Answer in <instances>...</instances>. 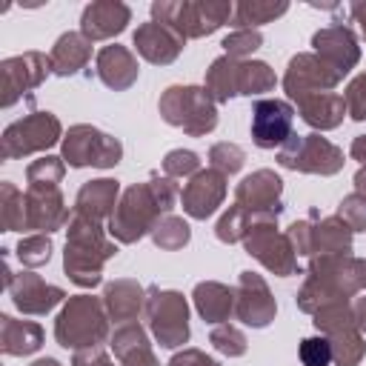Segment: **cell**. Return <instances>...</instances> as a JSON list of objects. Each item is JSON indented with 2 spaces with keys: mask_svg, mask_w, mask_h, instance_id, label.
<instances>
[{
  "mask_svg": "<svg viewBox=\"0 0 366 366\" xmlns=\"http://www.w3.org/2000/svg\"><path fill=\"white\" fill-rule=\"evenodd\" d=\"M172 197H174L172 180H152L149 186L129 189L117 214L112 217V234L120 237L123 243L137 240L152 226V217L172 206Z\"/></svg>",
  "mask_w": 366,
  "mask_h": 366,
  "instance_id": "1",
  "label": "cell"
},
{
  "mask_svg": "<svg viewBox=\"0 0 366 366\" xmlns=\"http://www.w3.org/2000/svg\"><path fill=\"white\" fill-rule=\"evenodd\" d=\"M114 252L112 243L103 240L97 220L77 214L69 229V243H66V272L71 274L74 283L80 286H94L100 280V263Z\"/></svg>",
  "mask_w": 366,
  "mask_h": 366,
  "instance_id": "2",
  "label": "cell"
},
{
  "mask_svg": "<svg viewBox=\"0 0 366 366\" xmlns=\"http://www.w3.org/2000/svg\"><path fill=\"white\" fill-rule=\"evenodd\" d=\"M232 3H154V23L174 29L183 40L214 31L232 17Z\"/></svg>",
  "mask_w": 366,
  "mask_h": 366,
  "instance_id": "3",
  "label": "cell"
},
{
  "mask_svg": "<svg viewBox=\"0 0 366 366\" xmlns=\"http://www.w3.org/2000/svg\"><path fill=\"white\" fill-rule=\"evenodd\" d=\"M54 335L60 340V346H94L103 335H106V320H103V312L97 306L94 297H71L69 306L60 312L57 317V326H54Z\"/></svg>",
  "mask_w": 366,
  "mask_h": 366,
  "instance_id": "4",
  "label": "cell"
},
{
  "mask_svg": "<svg viewBox=\"0 0 366 366\" xmlns=\"http://www.w3.org/2000/svg\"><path fill=\"white\" fill-rule=\"evenodd\" d=\"M160 112L169 123L183 126L192 134L214 129V120H217L209 94L194 86H172L160 100Z\"/></svg>",
  "mask_w": 366,
  "mask_h": 366,
  "instance_id": "5",
  "label": "cell"
},
{
  "mask_svg": "<svg viewBox=\"0 0 366 366\" xmlns=\"http://www.w3.org/2000/svg\"><path fill=\"white\" fill-rule=\"evenodd\" d=\"M60 123L49 112H34L17 123H11L3 134V157H23L29 152L46 149L57 140Z\"/></svg>",
  "mask_w": 366,
  "mask_h": 366,
  "instance_id": "6",
  "label": "cell"
},
{
  "mask_svg": "<svg viewBox=\"0 0 366 366\" xmlns=\"http://www.w3.org/2000/svg\"><path fill=\"white\" fill-rule=\"evenodd\" d=\"M283 166L289 169H300V172H320V174H332L343 166V154L340 149H335L329 140L317 137V134H306V137H292L286 140V146L280 149L277 157Z\"/></svg>",
  "mask_w": 366,
  "mask_h": 366,
  "instance_id": "7",
  "label": "cell"
},
{
  "mask_svg": "<svg viewBox=\"0 0 366 366\" xmlns=\"http://www.w3.org/2000/svg\"><path fill=\"white\" fill-rule=\"evenodd\" d=\"M63 154L71 166H112L120 160V143L92 126H74L63 143Z\"/></svg>",
  "mask_w": 366,
  "mask_h": 366,
  "instance_id": "8",
  "label": "cell"
},
{
  "mask_svg": "<svg viewBox=\"0 0 366 366\" xmlns=\"http://www.w3.org/2000/svg\"><path fill=\"white\" fill-rule=\"evenodd\" d=\"M337 77H340V71L332 69L323 57H315V54H297V57H292L283 83H286L289 97H295V100H306V97L323 94V89H332V86L337 83Z\"/></svg>",
  "mask_w": 366,
  "mask_h": 366,
  "instance_id": "9",
  "label": "cell"
},
{
  "mask_svg": "<svg viewBox=\"0 0 366 366\" xmlns=\"http://www.w3.org/2000/svg\"><path fill=\"white\" fill-rule=\"evenodd\" d=\"M149 317H152V329L163 346H180L189 337L186 303L177 292H152Z\"/></svg>",
  "mask_w": 366,
  "mask_h": 366,
  "instance_id": "10",
  "label": "cell"
},
{
  "mask_svg": "<svg viewBox=\"0 0 366 366\" xmlns=\"http://www.w3.org/2000/svg\"><path fill=\"white\" fill-rule=\"evenodd\" d=\"M49 69H51V63H49L43 54H37V51L17 54V57L3 60V66H0V77H3V106H11V103L20 97V92L37 86V83L46 77Z\"/></svg>",
  "mask_w": 366,
  "mask_h": 366,
  "instance_id": "11",
  "label": "cell"
},
{
  "mask_svg": "<svg viewBox=\"0 0 366 366\" xmlns=\"http://www.w3.org/2000/svg\"><path fill=\"white\" fill-rule=\"evenodd\" d=\"M292 129V106L283 100H260L254 103V117H252V137L257 146L272 149L286 143Z\"/></svg>",
  "mask_w": 366,
  "mask_h": 366,
  "instance_id": "12",
  "label": "cell"
},
{
  "mask_svg": "<svg viewBox=\"0 0 366 366\" xmlns=\"http://www.w3.org/2000/svg\"><path fill=\"white\" fill-rule=\"evenodd\" d=\"M246 249H249V254L260 257L277 274H292L295 272V257H292L289 240L280 237V234H274L272 226H266V223H260V226L252 229V237L246 240Z\"/></svg>",
  "mask_w": 366,
  "mask_h": 366,
  "instance_id": "13",
  "label": "cell"
},
{
  "mask_svg": "<svg viewBox=\"0 0 366 366\" xmlns=\"http://www.w3.org/2000/svg\"><path fill=\"white\" fill-rule=\"evenodd\" d=\"M134 46L152 63H172L183 49V37L174 29L149 20L134 31Z\"/></svg>",
  "mask_w": 366,
  "mask_h": 366,
  "instance_id": "14",
  "label": "cell"
},
{
  "mask_svg": "<svg viewBox=\"0 0 366 366\" xmlns=\"http://www.w3.org/2000/svg\"><path fill=\"white\" fill-rule=\"evenodd\" d=\"M63 220H66V209L57 186H31L26 194V226L51 232Z\"/></svg>",
  "mask_w": 366,
  "mask_h": 366,
  "instance_id": "15",
  "label": "cell"
},
{
  "mask_svg": "<svg viewBox=\"0 0 366 366\" xmlns=\"http://www.w3.org/2000/svg\"><path fill=\"white\" fill-rule=\"evenodd\" d=\"M6 283L11 289V297L17 303L20 312H31V315H43L49 312L60 297H63V289L57 286H46L37 274H20V277H11V272H6Z\"/></svg>",
  "mask_w": 366,
  "mask_h": 366,
  "instance_id": "16",
  "label": "cell"
},
{
  "mask_svg": "<svg viewBox=\"0 0 366 366\" xmlns=\"http://www.w3.org/2000/svg\"><path fill=\"white\" fill-rule=\"evenodd\" d=\"M132 11L129 6L123 3H114V0H106V3H92L83 9V20H80V29H83V37L89 40H103V37H112L117 31L126 29Z\"/></svg>",
  "mask_w": 366,
  "mask_h": 366,
  "instance_id": "17",
  "label": "cell"
},
{
  "mask_svg": "<svg viewBox=\"0 0 366 366\" xmlns=\"http://www.w3.org/2000/svg\"><path fill=\"white\" fill-rule=\"evenodd\" d=\"M237 295H240V297H237V315H240L243 323H249V326H266V323L272 320L274 303H272V297H269L266 283H263L257 274L243 272V277H240V292H237Z\"/></svg>",
  "mask_w": 366,
  "mask_h": 366,
  "instance_id": "18",
  "label": "cell"
},
{
  "mask_svg": "<svg viewBox=\"0 0 366 366\" xmlns=\"http://www.w3.org/2000/svg\"><path fill=\"white\" fill-rule=\"evenodd\" d=\"M223 194H226L223 174L220 172H200L192 177V183L183 192V209L192 217H209L217 209V203L223 200Z\"/></svg>",
  "mask_w": 366,
  "mask_h": 366,
  "instance_id": "19",
  "label": "cell"
},
{
  "mask_svg": "<svg viewBox=\"0 0 366 366\" xmlns=\"http://www.w3.org/2000/svg\"><path fill=\"white\" fill-rule=\"evenodd\" d=\"M315 49L320 51V57L337 69L340 74L349 71V66L357 63V46H355V34L346 29V26H329V29H320L315 34Z\"/></svg>",
  "mask_w": 366,
  "mask_h": 366,
  "instance_id": "20",
  "label": "cell"
},
{
  "mask_svg": "<svg viewBox=\"0 0 366 366\" xmlns=\"http://www.w3.org/2000/svg\"><path fill=\"white\" fill-rule=\"evenodd\" d=\"M97 74L112 89H126L137 77V63L129 49L123 46H106L97 54Z\"/></svg>",
  "mask_w": 366,
  "mask_h": 366,
  "instance_id": "21",
  "label": "cell"
},
{
  "mask_svg": "<svg viewBox=\"0 0 366 366\" xmlns=\"http://www.w3.org/2000/svg\"><path fill=\"white\" fill-rule=\"evenodd\" d=\"M89 57H92V40L83 37V34H77V31H69V34H63L57 40L49 63H51V71L54 74L69 77V74H77L89 63Z\"/></svg>",
  "mask_w": 366,
  "mask_h": 366,
  "instance_id": "22",
  "label": "cell"
},
{
  "mask_svg": "<svg viewBox=\"0 0 366 366\" xmlns=\"http://www.w3.org/2000/svg\"><path fill=\"white\" fill-rule=\"evenodd\" d=\"M277 194H280V177L272 172H254L252 177H246L237 186V206L252 209V212H263L272 203L277 206Z\"/></svg>",
  "mask_w": 366,
  "mask_h": 366,
  "instance_id": "23",
  "label": "cell"
},
{
  "mask_svg": "<svg viewBox=\"0 0 366 366\" xmlns=\"http://www.w3.org/2000/svg\"><path fill=\"white\" fill-rule=\"evenodd\" d=\"M114 197H117L114 180H92L77 194V214L97 220V217L109 214V209L114 206Z\"/></svg>",
  "mask_w": 366,
  "mask_h": 366,
  "instance_id": "24",
  "label": "cell"
},
{
  "mask_svg": "<svg viewBox=\"0 0 366 366\" xmlns=\"http://www.w3.org/2000/svg\"><path fill=\"white\" fill-rule=\"evenodd\" d=\"M3 323V352L6 355H26V352H34L43 340V332L37 323H29V320H14L9 315L0 317Z\"/></svg>",
  "mask_w": 366,
  "mask_h": 366,
  "instance_id": "25",
  "label": "cell"
},
{
  "mask_svg": "<svg viewBox=\"0 0 366 366\" xmlns=\"http://www.w3.org/2000/svg\"><path fill=\"white\" fill-rule=\"evenodd\" d=\"M300 109H303V120L312 123V126H320V129H332L340 123L343 112H346V100H340L337 94H315V97H306L300 100Z\"/></svg>",
  "mask_w": 366,
  "mask_h": 366,
  "instance_id": "26",
  "label": "cell"
},
{
  "mask_svg": "<svg viewBox=\"0 0 366 366\" xmlns=\"http://www.w3.org/2000/svg\"><path fill=\"white\" fill-rule=\"evenodd\" d=\"M114 352L120 355L123 366H154V357L146 346V335L140 332V326H123L114 335Z\"/></svg>",
  "mask_w": 366,
  "mask_h": 366,
  "instance_id": "27",
  "label": "cell"
},
{
  "mask_svg": "<svg viewBox=\"0 0 366 366\" xmlns=\"http://www.w3.org/2000/svg\"><path fill=\"white\" fill-rule=\"evenodd\" d=\"M140 286L132 283V280H117L106 289V306L112 312L114 320H129L137 315L140 309Z\"/></svg>",
  "mask_w": 366,
  "mask_h": 366,
  "instance_id": "28",
  "label": "cell"
},
{
  "mask_svg": "<svg viewBox=\"0 0 366 366\" xmlns=\"http://www.w3.org/2000/svg\"><path fill=\"white\" fill-rule=\"evenodd\" d=\"M274 86V74L266 63H243L234 60V92L237 94H257Z\"/></svg>",
  "mask_w": 366,
  "mask_h": 366,
  "instance_id": "29",
  "label": "cell"
},
{
  "mask_svg": "<svg viewBox=\"0 0 366 366\" xmlns=\"http://www.w3.org/2000/svg\"><path fill=\"white\" fill-rule=\"evenodd\" d=\"M194 300H197V309L206 320H223L229 312H232V292L217 286V283H200L194 289Z\"/></svg>",
  "mask_w": 366,
  "mask_h": 366,
  "instance_id": "30",
  "label": "cell"
},
{
  "mask_svg": "<svg viewBox=\"0 0 366 366\" xmlns=\"http://www.w3.org/2000/svg\"><path fill=\"white\" fill-rule=\"evenodd\" d=\"M289 6L286 3H240L234 9V26L237 29H252L260 23H269L274 17H280Z\"/></svg>",
  "mask_w": 366,
  "mask_h": 366,
  "instance_id": "31",
  "label": "cell"
},
{
  "mask_svg": "<svg viewBox=\"0 0 366 366\" xmlns=\"http://www.w3.org/2000/svg\"><path fill=\"white\" fill-rule=\"evenodd\" d=\"M332 357L340 363V366H355L357 360H360V355H363V343H360V335L352 329V326H346V329H340V332H332Z\"/></svg>",
  "mask_w": 366,
  "mask_h": 366,
  "instance_id": "32",
  "label": "cell"
},
{
  "mask_svg": "<svg viewBox=\"0 0 366 366\" xmlns=\"http://www.w3.org/2000/svg\"><path fill=\"white\" fill-rule=\"evenodd\" d=\"M3 203H6L3 206V226L6 229H17V232L29 229L26 226V200L11 183H3Z\"/></svg>",
  "mask_w": 366,
  "mask_h": 366,
  "instance_id": "33",
  "label": "cell"
},
{
  "mask_svg": "<svg viewBox=\"0 0 366 366\" xmlns=\"http://www.w3.org/2000/svg\"><path fill=\"white\" fill-rule=\"evenodd\" d=\"M152 234H154V243H157V246H163V249H177V246H183V243L189 240V226H186L183 220H177V217H166L163 223H157V226L152 229Z\"/></svg>",
  "mask_w": 366,
  "mask_h": 366,
  "instance_id": "34",
  "label": "cell"
},
{
  "mask_svg": "<svg viewBox=\"0 0 366 366\" xmlns=\"http://www.w3.org/2000/svg\"><path fill=\"white\" fill-rule=\"evenodd\" d=\"M257 46H260V31H254V29H237V31H232V34L223 40L226 54L234 57V60H240L243 54L254 51Z\"/></svg>",
  "mask_w": 366,
  "mask_h": 366,
  "instance_id": "35",
  "label": "cell"
},
{
  "mask_svg": "<svg viewBox=\"0 0 366 366\" xmlns=\"http://www.w3.org/2000/svg\"><path fill=\"white\" fill-rule=\"evenodd\" d=\"M49 254H51V243H49V237H43V234L26 237V240H20V246H17V257H20L26 266H40V263L49 260Z\"/></svg>",
  "mask_w": 366,
  "mask_h": 366,
  "instance_id": "36",
  "label": "cell"
},
{
  "mask_svg": "<svg viewBox=\"0 0 366 366\" xmlns=\"http://www.w3.org/2000/svg\"><path fill=\"white\" fill-rule=\"evenodd\" d=\"M63 177V163L57 157H43L29 166V183L31 186H54Z\"/></svg>",
  "mask_w": 366,
  "mask_h": 366,
  "instance_id": "37",
  "label": "cell"
},
{
  "mask_svg": "<svg viewBox=\"0 0 366 366\" xmlns=\"http://www.w3.org/2000/svg\"><path fill=\"white\" fill-rule=\"evenodd\" d=\"M209 157H212V163H214L220 172H229V174L243 166V149L234 146V143H217Z\"/></svg>",
  "mask_w": 366,
  "mask_h": 366,
  "instance_id": "38",
  "label": "cell"
},
{
  "mask_svg": "<svg viewBox=\"0 0 366 366\" xmlns=\"http://www.w3.org/2000/svg\"><path fill=\"white\" fill-rule=\"evenodd\" d=\"M300 360L306 366H326L332 360V343L326 337H309V340H303Z\"/></svg>",
  "mask_w": 366,
  "mask_h": 366,
  "instance_id": "39",
  "label": "cell"
},
{
  "mask_svg": "<svg viewBox=\"0 0 366 366\" xmlns=\"http://www.w3.org/2000/svg\"><path fill=\"white\" fill-rule=\"evenodd\" d=\"M212 343H214V349H220V352H226V355H240V352L246 349L243 335H240L237 329H232V326L214 329V332H212Z\"/></svg>",
  "mask_w": 366,
  "mask_h": 366,
  "instance_id": "40",
  "label": "cell"
},
{
  "mask_svg": "<svg viewBox=\"0 0 366 366\" xmlns=\"http://www.w3.org/2000/svg\"><path fill=\"white\" fill-rule=\"evenodd\" d=\"M340 217L349 229H366V200L360 194H352L340 203Z\"/></svg>",
  "mask_w": 366,
  "mask_h": 366,
  "instance_id": "41",
  "label": "cell"
},
{
  "mask_svg": "<svg viewBox=\"0 0 366 366\" xmlns=\"http://www.w3.org/2000/svg\"><path fill=\"white\" fill-rule=\"evenodd\" d=\"M346 109H349V114L355 120H363L366 117V74H360L349 86V92H346Z\"/></svg>",
  "mask_w": 366,
  "mask_h": 366,
  "instance_id": "42",
  "label": "cell"
},
{
  "mask_svg": "<svg viewBox=\"0 0 366 366\" xmlns=\"http://www.w3.org/2000/svg\"><path fill=\"white\" fill-rule=\"evenodd\" d=\"M163 166H166L169 174L180 177V174H189V172L197 169V154H194V152H172Z\"/></svg>",
  "mask_w": 366,
  "mask_h": 366,
  "instance_id": "43",
  "label": "cell"
},
{
  "mask_svg": "<svg viewBox=\"0 0 366 366\" xmlns=\"http://www.w3.org/2000/svg\"><path fill=\"white\" fill-rule=\"evenodd\" d=\"M74 366H112V363H109V357L100 349H92L89 346V352L74 355Z\"/></svg>",
  "mask_w": 366,
  "mask_h": 366,
  "instance_id": "44",
  "label": "cell"
},
{
  "mask_svg": "<svg viewBox=\"0 0 366 366\" xmlns=\"http://www.w3.org/2000/svg\"><path fill=\"white\" fill-rule=\"evenodd\" d=\"M172 366H217V363L209 360V357H203L200 352H186V355H177L172 360Z\"/></svg>",
  "mask_w": 366,
  "mask_h": 366,
  "instance_id": "45",
  "label": "cell"
},
{
  "mask_svg": "<svg viewBox=\"0 0 366 366\" xmlns=\"http://www.w3.org/2000/svg\"><path fill=\"white\" fill-rule=\"evenodd\" d=\"M352 14L357 17V23H360V29H363V37H366V3H355V6H352Z\"/></svg>",
  "mask_w": 366,
  "mask_h": 366,
  "instance_id": "46",
  "label": "cell"
},
{
  "mask_svg": "<svg viewBox=\"0 0 366 366\" xmlns=\"http://www.w3.org/2000/svg\"><path fill=\"white\" fill-rule=\"evenodd\" d=\"M352 154H355L360 163H366V137H357V140H355V146H352Z\"/></svg>",
  "mask_w": 366,
  "mask_h": 366,
  "instance_id": "47",
  "label": "cell"
},
{
  "mask_svg": "<svg viewBox=\"0 0 366 366\" xmlns=\"http://www.w3.org/2000/svg\"><path fill=\"white\" fill-rule=\"evenodd\" d=\"M355 183H357V194H360V197L366 200V169H360V172H357Z\"/></svg>",
  "mask_w": 366,
  "mask_h": 366,
  "instance_id": "48",
  "label": "cell"
},
{
  "mask_svg": "<svg viewBox=\"0 0 366 366\" xmlns=\"http://www.w3.org/2000/svg\"><path fill=\"white\" fill-rule=\"evenodd\" d=\"M355 309H357V323H360V326L366 329V297H360Z\"/></svg>",
  "mask_w": 366,
  "mask_h": 366,
  "instance_id": "49",
  "label": "cell"
},
{
  "mask_svg": "<svg viewBox=\"0 0 366 366\" xmlns=\"http://www.w3.org/2000/svg\"><path fill=\"white\" fill-rule=\"evenodd\" d=\"M31 366H60L57 360H37V363H31Z\"/></svg>",
  "mask_w": 366,
  "mask_h": 366,
  "instance_id": "50",
  "label": "cell"
},
{
  "mask_svg": "<svg viewBox=\"0 0 366 366\" xmlns=\"http://www.w3.org/2000/svg\"><path fill=\"white\" fill-rule=\"evenodd\" d=\"M360 272H363L360 274V283H366V263H360Z\"/></svg>",
  "mask_w": 366,
  "mask_h": 366,
  "instance_id": "51",
  "label": "cell"
}]
</instances>
